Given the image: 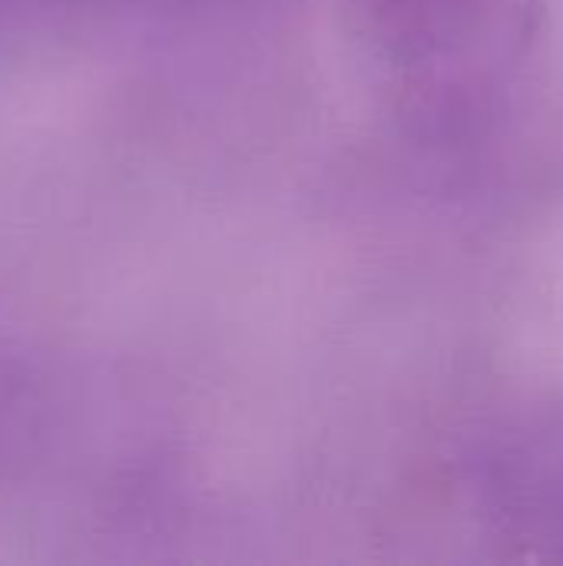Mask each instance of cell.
Returning <instances> with one entry per match:
<instances>
[]
</instances>
